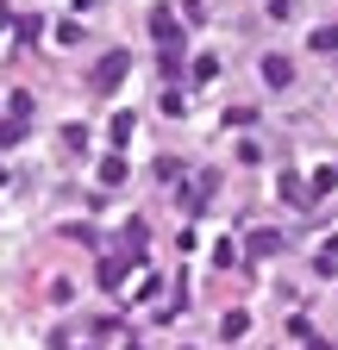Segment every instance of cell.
<instances>
[{
    "label": "cell",
    "mask_w": 338,
    "mask_h": 350,
    "mask_svg": "<svg viewBox=\"0 0 338 350\" xmlns=\"http://www.w3.org/2000/svg\"><path fill=\"white\" fill-rule=\"evenodd\" d=\"M220 75V57H194V81H213Z\"/></svg>",
    "instance_id": "e0dca14e"
},
{
    "label": "cell",
    "mask_w": 338,
    "mask_h": 350,
    "mask_svg": "<svg viewBox=\"0 0 338 350\" xmlns=\"http://www.w3.org/2000/svg\"><path fill=\"white\" fill-rule=\"evenodd\" d=\"M38 31H44V25H38V13H25V19L13 25V38H19V44H38Z\"/></svg>",
    "instance_id": "5bb4252c"
},
{
    "label": "cell",
    "mask_w": 338,
    "mask_h": 350,
    "mask_svg": "<svg viewBox=\"0 0 338 350\" xmlns=\"http://www.w3.org/2000/svg\"><path fill=\"white\" fill-rule=\"evenodd\" d=\"M25 131H31V119H13V113H7V119H0V150H13Z\"/></svg>",
    "instance_id": "ba28073f"
},
{
    "label": "cell",
    "mask_w": 338,
    "mask_h": 350,
    "mask_svg": "<svg viewBox=\"0 0 338 350\" xmlns=\"http://www.w3.org/2000/svg\"><path fill=\"white\" fill-rule=\"evenodd\" d=\"M0 182H7V169H0Z\"/></svg>",
    "instance_id": "d6986e66"
},
{
    "label": "cell",
    "mask_w": 338,
    "mask_h": 350,
    "mask_svg": "<svg viewBox=\"0 0 338 350\" xmlns=\"http://www.w3.org/2000/svg\"><path fill=\"white\" fill-rule=\"evenodd\" d=\"M276 194H282L288 206H301V213H307V206H320V200H313V188H307V175H294V169H282V182H276Z\"/></svg>",
    "instance_id": "3957f363"
},
{
    "label": "cell",
    "mask_w": 338,
    "mask_h": 350,
    "mask_svg": "<svg viewBox=\"0 0 338 350\" xmlns=\"http://www.w3.org/2000/svg\"><path fill=\"white\" fill-rule=\"evenodd\" d=\"M313 350H338V344H313Z\"/></svg>",
    "instance_id": "ac0fdd59"
},
{
    "label": "cell",
    "mask_w": 338,
    "mask_h": 350,
    "mask_svg": "<svg viewBox=\"0 0 338 350\" xmlns=\"http://www.w3.org/2000/svg\"><path fill=\"white\" fill-rule=\"evenodd\" d=\"M238 256H244V250H238L232 238H220V244H213V262H220V269H232V262H238Z\"/></svg>",
    "instance_id": "4fadbf2b"
},
{
    "label": "cell",
    "mask_w": 338,
    "mask_h": 350,
    "mask_svg": "<svg viewBox=\"0 0 338 350\" xmlns=\"http://www.w3.org/2000/svg\"><path fill=\"white\" fill-rule=\"evenodd\" d=\"M7 113H13V119H31V113H38V100L25 94V88H13V94H7Z\"/></svg>",
    "instance_id": "30bf717a"
},
{
    "label": "cell",
    "mask_w": 338,
    "mask_h": 350,
    "mask_svg": "<svg viewBox=\"0 0 338 350\" xmlns=\"http://www.w3.org/2000/svg\"><path fill=\"white\" fill-rule=\"evenodd\" d=\"M263 81H270V88H288V81H294V63L270 51V57H263Z\"/></svg>",
    "instance_id": "5b68a950"
},
{
    "label": "cell",
    "mask_w": 338,
    "mask_h": 350,
    "mask_svg": "<svg viewBox=\"0 0 338 350\" xmlns=\"http://www.w3.org/2000/svg\"><path fill=\"white\" fill-rule=\"evenodd\" d=\"M220 332H226V338H244V332H250V313H226Z\"/></svg>",
    "instance_id": "9a60e30c"
},
{
    "label": "cell",
    "mask_w": 338,
    "mask_h": 350,
    "mask_svg": "<svg viewBox=\"0 0 338 350\" xmlns=\"http://www.w3.org/2000/svg\"><path fill=\"white\" fill-rule=\"evenodd\" d=\"M125 175H132V163H125L119 150H113V157H101V188H119Z\"/></svg>",
    "instance_id": "8992f818"
},
{
    "label": "cell",
    "mask_w": 338,
    "mask_h": 350,
    "mask_svg": "<svg viewBox=\"0 0 338 350\" xmlns=\"http://www.w3.org/2000/svg\"><path fill=\"white\" fill-rule=\"evenodd\" d=\"M132 269H144V250H119V256H101V288H119Z\"/></svg>",
    "instance_id": "7a4b0ae2"
},
{
    "label": "cell",
    "mask_w": 338,
    "mask_h": 350,
    "mask_svg": "<svg viewBox=\"0 0 338 350\" xmlns=\"http://www.w3.org/2000/svg\"><path fill=\"white\" fill-rule=\"evenodd\" d=\"M307 188H313V200H326V194L338 188V169H313V175H307Z\"/></svg>",
    "instance_id": "9c48e42d"
},
{
    "label": "cell",
    "mask_w": 338,
    "mask_h": 350,
    "mask_svg": "<svg viewBox=\"0 0 338 350\" xmlns=\"http://www.w3.org/2000/svg\"><path fill=\"white\" fill-rule=\"evenodd\" d=\"M313 51H320V57L338 51V25H320V31H313Z\"/></svg>",
    "instance_id": "8fae6325"
},
{
    "label": "cell",
    "mask_w": 338,
    "mask_h": 350,
    "mask_svg": "<svg viewBox=\"0 0 338 350\" xmlns=\"http://www.w3.org/2000/svg\"><path fill=\"white\" fill-rule=\"evenodd\" d=\"M151 38H157V44H176V13H169V7L151 13Z\"/></svg>",
    "instance_id": "52a82bcc"
},
{
    "label": "cell",
    "mask_w": 338,
    "mask_h": 350,
    "mask_svg": "<svg viewBox=\"0 0 338 350\" xmlns=\"http://www.w3.org/2000/svg\"><path fill=\"white\" fill-rule=\"evenodd\" d=\"M113 144H132V113H113Z\"/></svg>",
    "instance_id": "2e32d148"
},
{
    "label": "cell",
    "mask_w": 338,
    "mask_h": 350,
    "mask_svg": "<svg viewBox=\"0 0 338 350\" xmlns=\"http://www.w3.org/2000/svg\"><path fill=\"white\" fill-rule=\"evenodd\" d=\"M125 69H132V51H107V57L94 63V75H88V88H94V94H113V88L125 81Z\"/></svg>",
    "instance_id": "6da1fadb"
},
{
    "label": "cell",
    "mask_w": 338,
    "mask_h": 350,
    "mask_svg": "<svg viewBox=\"0 0 338 350\" xmlns=\"http://www.w3.org/2000/svg\"><path fill=\"white\" fill-rule=\"evenodd\" d=\"M313 262H320V275H332V269H338V238H326V244H320V256H313Z\"/></svg>",
    "instance_id": "7c38bea8"
},
{
    "label": "cell",
    "mask_w": 338,
    "mask_h": 350,
    "mask_svg": "<svg viewBox=\"0 0 338 350\" xmlns=\"http://www.w3.org/2000/svg\"><path fill=\"white\" fill-rule=\"evenodd\" d=\"M282 250H288V244H282V232H270V226L244 238V256H282Z\"/></svg>",
    "instance_id": "277c9868"
}]
</instances>
